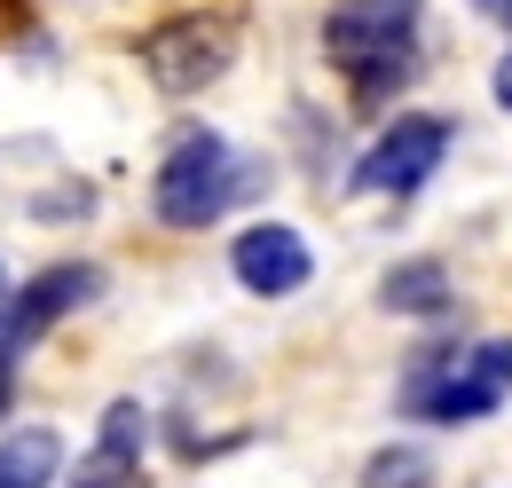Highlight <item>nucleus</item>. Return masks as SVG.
Returning a JSON list of instances; mask_svg holds the SVG:
<instances>
[{"label": "nucleus", "mask_w": 512, "mask_h": 488, "mask_svg": "<svg viewBox=\"0 0 512 488\" xmlns=\"http://www.w3.org/2000/svg\"><path fill=\"white\" fill-rule=\"evenodd\" d=\"M8 402H16V363H0V418H8Z\"/></svg>", "instance_id": "obj_13"}, {"label": "nucleus", "mask_w": 512, "mask_h": 488, "mask_svg": "<svg viewBox=\"0 0 512 488\" xmlns=\"http://www.w3.org/2000/svg\"><path fill=\"white\" fill-rule=\"evenodd\" d=\"M64 473V433L56 426H16L0 441V488H56Z\"/></svg>", "instance_id": "obj_10"}, {"label": "nucleus", "mask_w": 512, "mask_h": 488, "mask_svg": "<svg viewBox=\"0 0 512 488\" xmlns=\"http://www.w3.org/2000/svg\"><path fill=\"white\" fill-rule=\"evenodd\" d=\"M142 441H150V410L142 402H111L95 449L79 457V473L64 488H142Z\"/></svg>", "instance_id": "obj_8"}, {"label": "nucleus", "mask_w": 512, "mask_h": 488, "mask_svg": "<svg viewBox=\"0 0 512 488\" xmlns=\"http://www.w3.org/2000/svg\"><path fill=\"white\" fill-rule=\"evenodd\" d=\"M103 292V268L95 260H56V268H40L32 284H16L8 300H0V363H16L40 331H56L71 307H87Z\"/></svg>", "instance_id": "obj_6"}, {"label": "nucleus", "mask_w": 512, "mask_h": 488, "mask_svg": "<svg viewBox=\"0 0 512 488\" xmlns=\"http://www.w3.org/2000/svg\"><path fill=\"white\" fill-rule=\"evenodd\" d=\"M229 276H237L245 292H260V300H292V292L316 276V252H308L300 229L260 221V229H245V237L229 244Z\"/></svg>", "instance_id": "obj_7"}, {"label": "nucleus", "mask_w": 512, "mask_h": 488, "mask_svg": "<svg viewBox=\"0 0 512 488\" xmlns=\"http://www.w3.org/2000/svg\"><path fill=\"white\" fill-rule=\"evenodd\" d=\"M426 481H434V457L418 441H394V449H379L363 465V488H426Z\"/></svg>", "instance_id": "obj_11"}, {"label": "nucleus", "mask_w": 512, "mask_h": 488, "mask_svg": "<svg viewBox=\"0 0 512 488\" xmlns=\"http://www.w3.org/2000/svg\"><path fill=\"white\" fill-rule=\"evenodd\" d=\"M489 16H497V24H505V32H512V0H497V8H489Z\"/></svg>", "instance_id": "obj_14"}, {"label": "nucleus", "mask_w": 512, "mask_h": 488, "mask_svg": "<svg viewBox=\"0 0 512 488\" xmlns=\"http://www.w3.org/2000/svg\"><path fill=\"white\" fill-rule=\"evenodd\" d=\"M449 142H457L449 119H434V111H394V126L363 150L355 189H363V197H410V189L434 182V166L449 158Z\"/></svg>", "instance_id": "obj_5"}, {"label": "nucleus", "mask_w": 512, "mask_h": 488, "mask_svg": "<svg viewBox=\"0 0 512 488\" xmlns=\"http://www.w3.org/2000/svg\"><path fill=\"white\" fill-rule=\"evenodd\" d=\"M229 63H237V32L221 16H166L158 32H142V71L158 95H205Z\"/></svg>", "instance_id": "obj_4"}, {"label": "nucleus", "mask_w": 512, "mask_h": 488, "mask_svg": "<svg viewBox=\"0 0 512 488\" xmlns=\"http://www.w3.org/2000/svg\"><path fill=\"white\" fill-rule=\"evenodd\" d=\"M481 8H497V0H481Z\"/></svg>", "instance_id": "obj_16"}, {"label": "nucleus", "mask_w": 512, "mask_h": 488, "mask_svg": "<svg viewBox=\"0 0 512 488\" xmlns=\"http://www.w3.org/2000/svg\"><path fill=\"white\" fill-rule=\"evenodd\" d=\"M418 8L426 0H331L323 56L339 63V79L363 111L394 103L418 79Z\"/></svg>", "instance_id": "obj_1"}, {"label": "nucleus", "mask_w": 512, "mask_h": 488, "mask_svg": "<svg viewBox=\"0 0 512 488\" xmlns=\"http://www.w3.org/2000/svg\"><path fill=\"white\" fill-rule=\"evenodd\" d=\"M0 300H8V276H0Z\"/></svg>", "instance_id": "obj_15"}, {"label": "nucleus", "mask_w": 512, "mask_h": 488, "mask_svg": "<svg viewBox=\"0 0 512 488\" xmlns=\"http://www.w3.org/2000/svg\"><path fill=\"white\" fill-rule=\"evenodd\" d=\"M379 300H386V315H449L457 284H449L442 260H426V252H418V260H394V268H386Z\"/></svg>", "instance_id": "obj_9"}, {"label": "nucleus", "mask_w": 512, "mask_h": 488, "mask_svg": "<svg viewBox=\"0 0 512 488\" xmlns=\"http://www.w3.org/2000/svg\"><path fill=\"white\" fill-rule=\"evenodd\" d=\"M489 87H497V103H505V111H512V56L497 63V79H489Z\"/></svg>", "instance_id": "obj_12"}, {"label": "nucleus", "mask_w": 512, "mask_h": 488, "mask_svg": "<svg viewBox=\"0 0 512 488\" xmlns=\"http://www.w3.org/2000/svg\"><path fill=\"white\" fill-rule=\"evenodd\" d=\"M237 197H245V158H237L213 126H190V134L166 150V166L150 174V213H158L166 229H213Z\"/></svg>", "instance_id": "obj_3"}, {"label": "nucleus", "mask_w": 512, "mask_h": 488, "mask_svg": "<svg viewBox=\"0 0 512 488\" xmlns=\"http://www.w3.org/2000/svg\"><path fill=\"white\" fill-rule=\"evenodd\" d=\"M512 394V339H481V347H426L410 378H402V410L426 426H481Z\"/></svg>", "instance_id": "obj_2"}]
</instances>
